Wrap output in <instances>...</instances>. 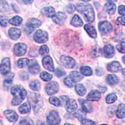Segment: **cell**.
<instances>
[{
    "instance_id": "1",
    "label": "cell",
    "mask_w": 125,
    "mask_h": 125,
    "mask_svg": "<svg viewBox=\"0 0 125 125\" xmlns=\"http://www.w3.org/2000/svg\"><path fill=\"white\" fill-rule=\"evenodd\" d=\"M11 92L14 97L11 102V104L14 106H17L20 104L25 99L26 96L27 95L26 90L20 85L14 86L13 88H11Z\"/></svg>"
},
{
    "instance_id": "2",
    "label": "cell",
    "mask_w": 125,
    "mask_h": 125,
    "mask_svg": "<svg viewBox=\"0 0 125 125\" xmlns=\"http://www.w3.org/2000/svg\"><path fill=\"white\" fill-rule=\"evenodd\" d=\"M76 9L81 14L84 16L89 23L94 21L95 14L91 4L88 3H80L77 5Z\"/></svg>"
},
{
    "instance_id": "3",
    "label": "cell",
    "mask_w": 125,
    "mask_h": 125,
    "mask_svg": "<svg viewBox=\"0 0 125 125\" xmlns=\"http://www.w3.org/2000/svg\"><path fill=\"white\" fill-rule=\"evenodd\" d=\"M29 101L31 105H32L34 113H37L43 105V99L38 93H30L29 96Z\"/></svg>"
},
{
    "instance_id": "4",
    "label": "cell",
    "mask_w": 125,
    "mask_h": 125,
    "mask_svg": "<svg viewBox=\"0 0 125 125\" xmlns=\"http://www.w3.org/2000/svg\"><path fill=\"white\" fill-rule=\"evenodd\" d=\"M41 25V22L36 18H32L29 20L24 27V30L28 34H30L34 31L36 28L40 27Z\"/></svg>"
},
{
    "instance_id": "5",
    "label": "cell",
    "mask_w": 125,
    "mask_h": 125,
    "mask_svg": "<svg viewBox=\"0 0 125 125\" xmlns=\"http://www.w3.org/2000/svg\"><path fill=\"white\" fill-rule=\"evenodd\" d=\"M33 38L36 43H43L46 42L48 40V34L43 30H38L36 31Z\"/></svg>"
},
{
    "instance_id": "6",
    "label": "cell",
    "mask_w": 125,
    "mask_h": 125,
    "mask_svg": "<svg viewBox=\"0 0 125 125\" xmlns=\"http://www.w3.org/2000/svg\"><path fill=\"white\" fill-rule=\"evenodd\" d=\"M47 122L49 125H59L61 122V118H60L58 112L54 110H52L50 111L48 116H47Z\"/></svg>"
},
{
    "instance_id": "7",
    "label": "cell",
    "mask_w": 125,
    "mask_h": 125,
    "mask_svg": "<svg viewBox=\"0 0 125 125\" xmlns=\"http://www.w3.org/2000/svg\"><path fill=\"white\" fill-rule=\"evenodd\" d=\"M11 70V61L9 58L3 59L0 65V72L2 74H7Z\"/></svg>"
},
{
    "instance_id": "8",
    "label": "cell",
    "mask_w": 125,
    "mask_h": 125,
    "mask_svg": "<svg viewBox=\"0 0 125 125\" xmlns=\"http://www.w3.org/2000/svg\"><path fill=\"white\" fill-rule=\"evenodd\" d=\"M45 90L48 95H53L56 93L59 90V85L56 82H51L46 84Z\"/></svg>"
},
{
    "instance_id": "9",
    "label": "cell",
    "mask_w": 125,
    "mask_h": 125,
    "mask_svg": "<svg viewBox=\"0 0 125 125\" xmlns=\"http://www.w3.org/2000/svg\"><path fill=\"white\" fill-rule=\"evenodd\" d=\"M27 46L24 43H17L14 46V53L18 56H23L26 52Z\"/></svg>"
},
{
    "instance_id": "10",
    "label": "cell",
    "mask_w": 125,
    "mask_h": 125,
    "mask_svg": "<svg viewBox=\"0 0 125 125\" xmlns=\"http://www.w3.org/2000/svg\"><path fill=\"white\" fill-rule=\"evenodd\" d=\"M98 28H99V30L101 33L103 34L109 33L113 29L112 25L108 21L100 22L98 24Z\"/></svg>"
},
{
    "instance_id": "11",
    "label": "cell",
    "mask_w": 125,
    "mask_h": 125,
    "mask_svg": "<svg viewBox=\"0 0 125 125\" xmlns=\"http://www.w3.org/2000/svg\"><path fill=\"white\" fill-rule=\"evenodd\" d=\"M42 62H43V67L46 70H48L49 71H51V72H53L54 71V64H53V60L51 57L49 56H45L42 60Z\"/></svg>"
},
{
    "instance_id": "12",
    "label": "cell",
    "mask_w": 125,
    "mask_h": 125,
    "mask_svg": "<svg viewBox=\"0 0 125 125\" xmlns=\"http://www.w3.org/2000/svg\"><path fill=\"white\" fill-rule=\"evenodd\" d=\"M62 64L66 68H72L75 64V61L72 58L66 56H61L60 58Z\"/></svg>"
},
{
    "instance_id": "13",
    "label": "cell",
    "mask_w": 125,
    "mask_h": 125,
    "mask_svg": "<svg viewBox=\"0 0 125 125\" xmlns=\"http://www.w3.org/2000/svg\"><path fill=\"white\" fill-rule=\"evenodd\" d=\"M66 15L64 13L58 12L54 16L52 17L53 21L59 25H62L66 20Z\"/></svg>"
},
{
    "instance_id": "14",
    "label": "cell",
    "mask_w": 125,
    "mask_h": 125,
    "mask_svg": "<svg viewBox=\"0 0 125 125\" xmlns=\"http://www.w3.org/2000/svg\"><path fill=\"white\" fill-rule=\"evenodd\" d=\"M4 115L6 119L10 122L14 123L18 119V116L16 114V113L13 110H11V109L6 110V111H4Z\"/></svg>"
},
{
    "instance_id": "15",
    "label": "cell",
    "mask_w": 125,
    "mask_h": 125,
    "mask_svg": "<svg viewBox=\"0 0 125 125\" xmlns=\"http://www.w3.org/2000/svg\"><path fill=\"white\" fill-rule=\"evenodd\" d=\"M29 71L31 74H36L40 71V66L36 60H31L28 64Z\"/></svg>"
},
{
    "instance_id": "16",
    "label": "cell",
    "mask_w": 125,
    "mask_h": 125,
    "mask_svg": "<svg viewBox=\"0 0 125 125\" xmlns=\"http://www.w3.org/2000/svg\"><path fill=\"white\" fill-rule=\"evenodd\" d=\"M77 107H78V105H77L76 101L73 99H69L66 103V110L69 113H72L75 111L77 109Z\"/></svg>"
},
{
    "instance_id": "17",
    "label": "cell",
    "mask_w": 125,
    "mask_h": 125,
    "mask_svg": "<svg viewBox=\"0 0 125 125\" xmlns=\"http://www.w3.org/2000/svg\"><path fill=\"white\" fill-rule=\"evenodd\" d=\"M101 93L96 90H92L87 96V100L90 101H96L101 98Z\"/></svg>"
},
{
    "instance_id": "18",
    "label": "cell",
    "mask_w": 125,
    "mask_h": 125,
    "mask_svg": "<svg viewBox=\"0 0 125 125\" xmlns=\"http://www.w3.org/2000/svg\"><path fill=\"white\" fill-rule=\"evenodd\" d=\"M107 69L110 72L116 73L121 70V66L118 61H113L108 64Z\"/></svg>"
},
{
    "instance_id": "19",
    "label": "cell",
    "mask_w": 125,
    "mask_h": 125,
    "mask_svg": "<svg viewBox=\"0 0 125 125\" xmlns=\"http://www.w3.org/2000/svg\"><path fill=\"white\" fill-rule=\"evenodd\" d=\"M8 34L10 37L13 40H18L21 34V30H19L16 28H10L8 31Z\"/></svg>"
},
{
    "instance_id": "20",
    "label": "cell",
    "mask_w": 125,
    "mask_h": 125,
    "mask_svg": "<svg viewBox=\"0 0 125 125\" xmlns=\"http://www.w3.org/2000/svg\"><path fill=\"white\" fill-rule=\"evenodd\" d=\"M104 54L107 58H111L115 55V48L111 44H107L104 48Z\"/></svg>"
},
{
    "instance_id": "21",
    "label": "cell",
    "mask_w": 125,
    "mask_h": 125,
    "mask_svg": "<svg viewBox=\"0 0 125 125\" xmlns=\"http://www.w3.org/2000/svg\"><path fill=\"white\" fill-rule=\"evenodd\" d=\"M41 14L44 16L48 18H52L55 15V10L52 7L43 8L41 11Z\"/></svg>"
},
{
    "instance_id": "22",
    "label": "cell",
    "mask_w": 125,
    "mask_h": 125,
    "mask_svg": "<svg viewBox=\"0 0 125 125\" xmlns=\"http://www.w3.org/2000/svg\"><path fill=\"white\" fill-rule=\"evenodd\" d=\"M84 30L86 31L90 37L93 38H96L97 36L96 31L95 28L93 26L91 25V24H87L84 26Z\"/></svg>"
},
{
    "instance_id": "23",
    "label": "cell",
    "mask_w": 125,
    "mask_h": 125,
    "mask_svg": "<svg viewBox=\"0 0 125 125\" xmlns=\"http://www.w3.org/2000/svg\"><path fill=\"white\" fill-rule=\"evenodd\" d=\"M106 81L109 85L115 86L119 83V78L115 74H109L106 76Z\"/></svg>"
},
{
    "instance_id": "24",
    "label": "cell",
    "mask_w": 125,
    "mask_h": 125,
    "mask_svg": "<svg viewBox=\"0 0 125 125\" xmlns=\"http://www.w3.org/2000/svg\"><path fill=\"white\" fill-rule=\"evenodd\" d=\"M104 10L109 14H113L116 10V6L113 3H107L104 4Z\"/></svg>"
},
{
    "instance_id": "25",
    "label": "cell",
    "mask_w": 125,
    "mask_h": 125,
    "mask_svg": "<svg viewBox=\"0 0 125 125\" xmlns=\"http://www.w3.org/2000/svg\"><path fill=\"white\" fill-rule=\"evenodd\" d=\"M71 24L74 27H81L83 24V21L81 18L78 15L76 14L71 20Z\"/></svg>"
},
{
    "instance_id": "26",
    "label": "cell",
    "mask_w": 125,
    "mask_h": 125,
    "mask_svg": "<svg viewBox=\"0 0 125 125\" xmlns=\"http://www.w3.org/2000/svg\"><path fill=\"white\" fill-rule=\"evenodd\" d=\"M116 116L118 118H123L125 117V104H120L118 107L116 111Z\"/></svg>"
},
{
    "instance_id": "27",
    "label": "cell",
    "mask_w": 125,
    "mask_h": 125,
    "mask_svg": "<svg viewBox=\"0 0 125 125\" xmlns=\"http://www.w3.org/2000/svg\"><path fill=\"white\" fill-rule=\"evenodd\" d=\"M19 111L21 114L28 113L31 111V104L29 102L24 103L19 108Z\"/></svg>"
},
{
    "instance_id": "28",
    "label": "cell",
    "mask_w": 125,
    "mask_h": 125,
    "mask_svg": "<svg viewBox=\"0 0 125 125\" xmlns=\"http://www.w3.org/2000/svg\"><path fill=\"white\" fill-rule=\"evenodd\" d=\"M70 76L72 78V79L75 81L76 83L79 82L83 79V75L81 74V73L78 72V71H72L70 74Z\"/></svg>"
},
{
    "instance_id": "29",
    "label": "cell",
    "mask_w": 125,
    "mask_h": 125,
    "mask_svg": "<svg viewBox=\"0 0 125 125\" xmlns=\"http://www.w3.org/2000/svg\"><path fill=\"white\" fill-rule=\"evenodd\" d=\"M75 90L77 93L80 96H84L86 92V90L84 86L81 84H78L75 86Z\"/></svg>"
},
{
    "instance_id": "30",
    "label": "cell",
    "mask_w": 125,
    "mask_h": 125,
    "mask_svg": "<svg viewBox=\"0 0 125 125\" xmlns=\"http://www.w3.org/2000/svg\"><path fill=\"white\" fill-rule=\"evenodd\" d=\"M83 110L86 113H91L93 111L92 105L91 103L88 101H84L82 103Z\"/></svg>"
},
{
    "instance_id": "31",
    "label": "cell",
    "mask_w": 125,
    "mask_h": 125,
    "mask_svg": "<svg viewBox=\"0 0 125 125\" xmlns=\"http://www.w3.org/2000/svg\"><path fill=\"white\" fill-rule=\"evenodd\" d=\"M10 10L8 4L5 0H0V12L5 13Z\"/></svg>"
},
{
    "instance_id": "32",
    "label": "cell",
    "mask_w": 125,
    "mask_h": 125,
    "mask_svg": "<svg viewBox=\"0 0 125 125\" xmlns=\"http://www.w3.org/2000/svg\"><path fill=\"white\" fill-rule=\"evenodd\" d=\"M22 21H23V19L20 17V16H16L12 18L9 21L10 24L14 26L20 25V24L21 23Z\"/></svg>"
},
{
    "instance_id": "33",
    "label": "cell",
    "mask_w": 125,
    "mask_h": 125,
    "mask_svg": "<svg viewBox=\"0 0 125 125\" xmlns=\"http://www.w3.org/2000/svg\"><path fill=\"white\" fill-rule=\"evenodd\" d=\"M74 116L80 121L83 120L84 119L86 118V112L84 111V110H78V111L74 113Z\"/></svg>"
},
{
    "instance_id": "34",
    "label": "cell",
    "mask_w": 125,
    "mask_h": 125,
    "mask_svg": "<svg viewBox=\"0 0 125 125\" xmlns=\"http://www.w3.org/2000/svg\"><path fill=\"white\" fill-rule=\"evenodd\" d=\"M14 73H10L7 75V76L6 77L5 80L4 81V86L8 87L10 84H11L12 82L13 81V79H14Z\"/></svg>"
},
{
    "instance_id": "35",
    "label": "cell",
    "mask_w": 125,
    "mask_h": 125,
    "mask_svg": "<svg viewBox=\"0 0 125 125\" xmlns=\"http://www.w3.org/2000/svg\"><path fill=\"white\" fill-rule=\"evenodd\" d=\"M40 83L38 80H34L30 84V87L33 91H38L40 90Z\"/></svg>"
},
{
    "instance_id": "36",
    "label": "cell",
    "mask_w": 125,
    "mask_h": 125,
    "mask_svg": "<svg viewBox=\"0 0 125 125\" xmlns=\"http://www.w3.org/2000/svg\"><path fill=\"white\" fill-rule=\"evenodd\" d=\"M64 83L65 85H66L69 88H72L76 84V82L73 80L71 76L66 77L64 80Z\"/></svg>"
},
{
    "instance_id": "37",
    "label": "cell",
    "mask_w": 125,
    "mask_h": 125,
    "mask_svg": "<svg viewBox=\"0 0 125 125\" xmlns=\"http://www.w3.org/2000/svg\"><path fill=\"white\" fill-rule=\"evenodd\" d=\"M117 100V96L115 93H111L108 94L106 98V102L108 104L113 103Z\"/></svg>"
},
{
    "instance_id": "38",
    "label": "cell",
    "mask_w": 125,
    "mask_h": 125,
    "mask_svg": "<svg viewBox=\"0 0 125 125\" xmlns=\"http://www.w3.org/2000/svg\"><path fill=\"white\" fill-rule=\"evenodd\" d=\"M29 62H30V60L28 58H21L18 61V66L20 68H23L26 66L28 65Z\"/></svg>"
},
{
    "instance_id": "39",
    "label": "cell",
    "mask_w": 125,
    "mask_h": 125,
    "mask_svg": "<svg viewBox=\"0 0 125 125\" xmlns=\"http://www.w3.org/2000/svg\"><path fill=\"white\" fill-rule=\"evenodd\" d=\"M81 73L84 76H91L92 74V70L89 66H83L80 69Z\"/></svg>"
},
{
    "instance_id": "40",
    "label": "cell",
    "mask_w": 125,
    "mask_h": 125,
    "mask_svg": "<svg viewBox=\"0 0 125 125\" xmlns=\"http://www.w3.org/2000/svg\"><path fill=\"white\" fill-rule=\"evenodd\" d=\"M40 77L43 81H49L52 79L53 78V75L51 74H50L48 73H46L45 71L41 73L40 74Z\"/></svg>"
},
{
    "instance_id": "41",
    "label": "cell",
    "mask_w": 125,
    "mask_h": 125,
    "mask_svg": "<svg viewBox=\"0 0 125 125\" xmlns=\"http://www.w3.org/2000/svg\"><path fill=\"white\" fill-rule=\"evenodd\" d=\"M100 53H101V50H100V47L96 46L93 48L91 54L92 56H93L94 58H96V57H98L100 55Z\"/></svg>"
},
{
    "instance_id": "42",
    "label": "cell",
    "mask_w": 125,
    "mask_h": 125,
    "mask_svg": "<svg viewBox=\"0 0 125 125\" xmlns=\"http://www.w3.org/2000/svg\"><path fill=\"white\" fill-rule=\"evenodd\" d=\"M50 103L52 104H53L54 106H60L61 105V101L60 100H59L58 98H57L56 97H51L50 98Z\"/></svg>"
},
{
    "instance_id": "43",
    "label": "cell",
    "mask_w": 125,
    "mask_h": 125,
    "mask_svg": "<svg viewBox=\"0 0 125 125\" xmlns=\"http://www.w3.org/2000/svg\"><path fill=\"white\" fill-rule=\"evenodd\" d=\"M76 9V7L74 6V4H68V5L66 6L65 8H64V10H65L67 13H70V14H71V13H73L74 11H75Z\"/></svg>"
},
{
    "instance_id": "44",
    "label": "cell",
    "mask_w": 125,
    "mask_h": 125,
    "mask_svg": "<svg viewBox=\"0 0 125 125\" xmlns=\"http://www.w3.org/2000/svg\"><path fill=\"white\" fill-rule=\"evenodd\" d=\"M39 53L41 55H44L46 54L47 53H49V48L46 45H43L40 47V50H39Z\"/></svg>"
},
{
    "instance_id": "45",
    "label": "cell",
    "mask_w": 125,
    "mask_h": 125,
    "mask_svg": "<svg viewBox=\"0 0 125 125\" xmlns=\"http://www.w3.org/2000/svg\"><path fill=\"white\" fill-rule=\"evenodd\" d=\"M116 48L119 53L125 54V42H121L119 44H118Z\"/></svg>"
},
{
    "instance_id": "46",
    "label": "cell",
    "mask_w": 125,
    "mask_h": 125,
    "mask_svg": "<svg viewBox=\"0 0 125 125\" xmlns=\"http://www.w3.org/2000/svg\"><path fill=\"white\" fill-rule=\"evenodd\" d=\"M8 19L6 16H2L0 17V24L3 26V27H5L8 25Z\"/></svg>"
},
{
    "instance_id": "47",
    "label": "cell",
    "mask_w": 125,
    "mask_h": 125,
    "mask_svg": "<svg viewBox=\"0 0 125 125\" xmlns=\"http://www.w3.org/2000/svg\"><path fill=\"white\" fill-rule=\"evenodd\" d=\"M55 74L56 76H58V78H60V77H62L65 75L66 73L63 70H61V69L57 68L56 70L55 71Z\"/></svg>"
},
{
    "instance_id": "48",
    "label": "cell",
    "mask_w": 125,
    "mask_h": 125,
    "mask_svg": "<svg viewBox=\"0 0 125 125\" xmlns=\"http://www.w3.org/2000/svg\"><path fill=\"white\" fill-rule=\"evenodd\" d=\"M20 76L21 80H28L29 78V74H28L27 73L25 72V71H22V72L20 73Z\"/></svg>"
},
{
    "instance_id": "49",
    "label": "cell",
    "mask_w": 125,
    "mask_h": 125,
    "mask_svg": "<svg viewBox=\"0 0 125 125\" xmlns=\"http://www.w3.org/2000/svg\"><path fill=\"white\" fill-rule=\"evenodd\" d=\"M20 125H33V121L31 119H24L22 121H21Z\"/></svg>"
},
{
    "instance_id": "50",
    "label": "cell",
    "mask_w": 125,
    "mask_h": 125,
    "mask_svg": "<svg viewBox=\"0 0 125 125\" xmlns=\"http://www.w3.org/2000/svg\"><path fill=\"white\" fill-rule=\"evenodd\" d=\"M81 125H96V123L94 121H91V120H89V119H84L83 120L81 121Z\"/></svg>"
},
{
    "instance_id": "51",
    "label": "cell",
    "mask_w": 125,
    "mask_h": 125,
    "mask_svg": "<svg viewBox=\"0 0 125 125\" xmlns=\"http://www.w3.org/2000/svg\"><path fill=\"white\" fill-rule=\"evenodd\" d=\"M118 13L121 15L125 16V6L123 5L119 6L118 8Z\"/></svg>"
},
{
    "instance_id": "52",
    "label": "cell",
    "mask_w": 125,
    "mask_h": 125,
    "mask_svg": "<svg viewBox=\"0 0 125 125\" xmlns=\"http://www.w3.org/2000/svg\"><path fill=\"white\" fill-rule=\"evenodd\" d=\"M118 21L122 25L125 26V16H121L118 18Z\"/></svg>"
},
{
    "instance_id": "53",
    "label": "cell",
    "mask_w": 125,
    "mask_h": 125,
    "mask_svg": "<svg viewBox=\"0 0 125 125\" xmlns=\"http://www.w3.org/2000/svg\"><path fill=\"white\" fill-rule=\"evenodd\" d=\"M103 74H104V71L103 69L100 68L96 69V74H97L98 76H101Z\"/></svg>"
},
{
    "instance_id": "54",
    "label": "cell",
    "mask_w": 125,
    "mask_h": 125,
    "mask_svg": "<svg viewBox=\"0 0 125 125\" xmlns=\"http://www.w3.org/2000/svg\"><path fill=\"white\" fill-rule=\"evenodd\" d=\"M100 88V91H101V93H104L107 90V88L104 86H100V88Z\"/></svg>"
},
{
    "instance_id": "55",
    "label": "cell",
    "mask_w": 125,
    "mask_h": 125,
    "mask_svg": "<svg viewBox=\"0 0 125 125\" xmlns=\"http://www.w3.org/2000/svg\"><path fill=\"white\" fill-rule=\"evenodd\" d=\"M22 1L26 4H31L33 1V0H22Z\"/></svg>"
},
{
    "instance_id": "56",
    "label": "cell",
    "mask_w": 125,
    "mask_h": 125,
    "mask_svg": "<svg viewBox=\"0 0 125 125\" xmlns=\"http://www.w3.org/2000/svg\"><path fill=\"white\" fill-rule=\"evenodd\" d=\"M107 1L109 3H115V2L117 0H107Z\"/></svg>"
},
{
    "instance_id": "57",
    "label": "cell",
    "mask_w": 125,
    "mask_h": 125,
    "mask_svg": "<svg viewBox=\"0 0 125 125\" xmlns=\"http://www.w3.org/2000/svg\"><path fill=\"white\" fill-rule=\"evenodd\" d=\"M122 73H123V74L124 76H125V68L123 69V70H122Z\"/></svg>"
},
{
    "instance_id": "58",
    "label": "cell",
    "mask_w": 125,
    "mask_h": 125,
    "mask_svg": "<svg viewBox=\"0 0 125 125\" xmlns=\"http://www.w3.org/2000/svg\"><path fill=\"white\" fill-rule=\"evenodd\" d=\"M122 60H123V61L124 63H125V56H124L123 57Z\"/></svg>"
},
{
    "instance_id": "59",
    "label": "cell",
    "mask_w": 125,
    "mask_h": 125,
    "mask_svg": "<svg viewBox=\"0 0 125 125\" xmlns=\"http://www.w3.org/2000/svg\"><path fill=\"white\" fill-rule=\"evenodd\" d=\"M81 1H84V2H87V1H90V0H81Z\"/></svg>"
},
{
    "instance_id": "60",
    "label": "cell",
    "mask_w": 125,
    "mask_h": 125,
    "mask_svg": "<svg viewBox=\"0 0 125 125\" xmlns=\"http://www.w3.org/2000/svg\"><path fill=\"white\" fill-rule=\"evenodd\" d=\"M17 1H18V2H21V0H17Z\"/></svg>"
},
{
    "instance_id": "61",
    "label": "cell",
    "mask_w": 125,
    "mask_h": 125,
    "mask_svg": "<svg viewBox=\"0 0 125 125\" xmlns=\"http://www.w3.org/2000/svg\"><path fill=\"white\" fill-rule=\"evenodd\" d=\"M70 1H72V0H70Z\"/></svg>"
}]
</instances>
